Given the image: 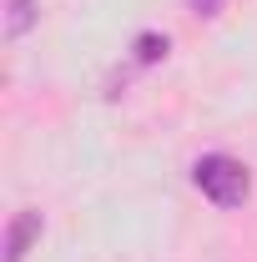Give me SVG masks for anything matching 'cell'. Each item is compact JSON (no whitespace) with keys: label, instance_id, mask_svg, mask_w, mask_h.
I'll return each mask as SVG.
<instances>
[{"label":"cell","instance_id":"2","mask_svg":"<svg viewBox=\"0 0 257 262\" xmlns=\"http://www.w3.org/2000/svg\"><path fill=\"white\" fill-rule=\"evenodd\" d=\"M40 237V212H15L10 217V227H5V262H26V252H31V242Z\"/></svg>","mask_w":257,"mask_h":262},{"label":"cell","instance_id":"5","mask_svg":"<svg viewBox=\"0 0 257 262\" xmlns=\"http://www.w3.org/2000/svg\"><path fill=\"white\" fill-rule=\"evenodd\" d=\"M217 5L222 0H197V15H217Z\"/></svg>","mask_w":257,"mask_h":262},{"label":"cell","instance_id":"4","mask_svg":"<svg viewBox=\"0 0 257 262\" xmlns=\"http://www.w3.org/2000/svg\"><path fill=\"white\" fill-rule=\"evenodd\" d=\"M157 56H166V35H141L136 40V61H157Z\"/></svg>","mask_w":257,"mask_h":262},{"label":"cell","instance_id":"3","mask_svg":"<svg viewBox=\"0 0 257 262\" xmlns=\"http://www.w3.org/2000/svg\"><path fill=\"white\" fill-rule=\"evenodd\" d=\"M35 20H40L35 0H5V40H20Z\"/></svg>","mask_w":257,"mask_h":262},{"label":"cell","instance_id":"1","mask_svg":"<svg viewBox=\"0 0 257 262\" xmlns=\"http://www.w3.org/2000/svg\"><path fill=\"white\" fill-rule=\"evenodd\" d=\"M192 182L202 187L207 202H217V207H242L247 192H252V177H247V166L222 157V151H212V157H202L192 166Z\"/></svg>","mask_w":257,"mask_h":262}]
</instances>
